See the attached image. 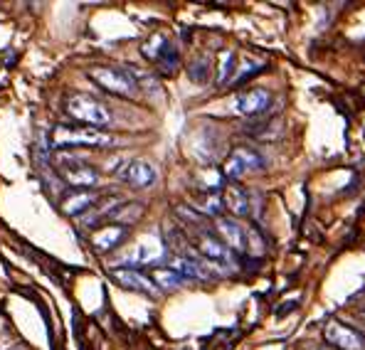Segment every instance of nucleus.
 <instances>
[{
  "mask_svg": "<svg viewBox=\"0 0 365 350\" xmlns=\"http://www.w3.org/2000/svg\"><path fill=\"white\" fill-rule=\"evenodd\" d=\"M52 146L55 148H111L114 136L101 128L77 126V123H60L52 128Z\"/></svg>",
  "mask_w": 365,
  "mask_h": 350,
  "instance_id": "f257e3e1",
  "label": "nucleus"
},
{
  "mask_svg": "<svg viewBox=\"0 0 365 350\" xmlns=\"http://www.w3.org/2000/svg\"><path fill=\"white\" fill-rule=\"evenodd\" d=\"M160 257H163V247L155 240H146V242H141L131 254L123 257L121 264H126V267L128 264H151L155 259H160Z\"/></svg>",
  "mask_w": 365,
  "mask_h": 350,
  "instance_id": "dca6fc26",
  "label": "nucleus"
},
{
  "mask_svg": "<svg viewBox=\"0 0 365 350\" xmlns=\"http://www.w3.org/2000/svg\"><path fill=\"white\" fill-rule=\"evenodd\" d=\"M111 279H114L119 287L128 289V292H138V294H148V296L158 294V289H155V284L151 282V277H146V274L136 272V269H131V267L111 269Z\"/></svg>",
  "mask_w": 365,
  "mask_h": 350,
  "instance_id": "6e6552de",
  "label": "nucleus"
},
{
  "mask_svg": "<svg viewBox=\"0 0 365 350\" xmlns=\"http://www.w3.org/2000/svg\"><path fill=\"white\" fill-rule=\"evenodd\" d=\"M222 207L227 212H232V217H247L252 212V197L245 187L240 185H227L222 192Z\"/></svg>",
  "mask_w": 365,
  "mask_h": 350,
  "instance_id": "9b49d317",
  "label": "nucleus"
},
{
  "mask_svg": "<svg viewBox=\"0 0 365 350\" xmlns=\"http://www.w3.org/2000/svg\"><path fill=\"white\" fill-rule=\"evenodd\" d=\"M237 69V55L232 50H222L217 59V84H227Z\"/></svg>",
  "mask_w": 365,
  "mask_h": 350,
  "instance_id": "f3484780",
  "label": "nucleus"
},
{
  "mask_svg": "<svg viewBox=\"0 0 365 350\" xmlns=\"http://www.w3.org/2000/svg\"><path fill=\"white\" fill-rule=\"evenodd\" d=\"M99 200H101L99 192H94V190H77V192H72L69 197H64L60 207H62L64 215H69V217H79V215L89 212V210L94 207V205L99 202Z\"/></svg>",
  "mask_w": 365,
  "mask_h": 350,
  "instance_id": "ddd939ff",
  "label": "nucleus"
},
{
  "mask_svg": "<svg viewBox=\"0 0 365 350\" xmlns=\"http://www.w3.org/2000/svg\"><path fill=\"white\" fill-rule=\"evenodd\" d=\"M60 175L74 190H91L99 182V170H94L91 165L74 163V165H60Z\"/></svg>",
  "mask_w": 365,
  "mask_h": 350,
  "instance_id": "1a4fd4ad",
  "label": "nucleus"
},
{
  "mask_svg": "<svg viewBox=\"0 0 365 350\" xmlns=\"http://www.w3.org/2000/svg\"><path fill=\"white\" fill-rule=\"evenodd\" d=\"M324 338H326V343H329V348H336V350H363L365 346L361 333L341 321L326 323Z\"/></svg>",
  "mask_w": 365,
  "mask_h": 350,
  "instance_id": "423d86ee",
  "label": "nucleus"
},
{
  "mask_svg": "<svg viewBox=\"0 0 365 350\" xmlns=\"http://www.w3.org/2000/svg\"><path fill=\"white\" fill-rule=\"evenodd\" d=\"M187 72H190V79L192 82H207V59L200 57V59H192V64L187 67Z\"/></svg>",
  "mask_w": 365,
  "mask_h": 350,
  "instance_id": "aec40b11",
  "label": "nucleus"
},
{
  "mask_svg": "<svg viewBox=\"0 0 365 350\" xmlns=\"http://www.w3.org/2000/svg\"><path fill=\"white\" fill-rule=\"evenodd\" d=\"M121 180L133 187H151L155 182V170L146 160H131V163L121 170Z\"/></svg>",
  "mask_w": 365,
  "mask_h": 350,
  "instance_id": "f8f14e48",
  "label": "nucleus"
},
{
  "mask_svg": "<svg viewBox=\"0 0 365 350\" xmlns=\"http://www.w3.org/2000/svg\"><path fill=\"white\" fill-rule=\"evenodd\" d=\"M361 319H363V323H365V314H363V316H361Z\"/></svg>",
  "mask_w": 365,
  "mask_h": 350,
  "instance_id": "4be33fe9",
  "label": "nucleus"
},
{
  "mask_svg": "<svg viewBox=\"0 0 365 350\" xmlns=\"http://www.w3.org/2000/svg\"><path fill=\"white\" fill-rule=\"evenodd\" d=\"M272 104V94L267 89H250L235 99V111L242 116H257Z\"/></svg>",
  "mask_w": 365,
  "mask_h": 350,
  "instance_id": "9d476101",
  "label": "nucleus"
},
{
  "mask_svg": "<svg viewBox=\"0 0 365 350\" xmlns=\"http://www.w3.org/2000/svg\"><path fill=\"white\" fill-rule=\"evenodd\" d=\"M89 79L99 89L109 91V94H116V96H133L138 87L136 79H133L126 69H119V67H94V69H89Z\"/></svg>",
  "mask_w": 365,
  "mask_h": 350,
  "instance_id": "7ed1b4c3",
  "label": "nucleus"
},
{
  "mask_svg": "<svg viewBox=\"0 0 365 350\" xmlns=\"http://www.w3.org/2000/svg\"><path fill=\"white\" fill-rule=\"evenodd\" d=\"M64 109L67 114L74 118L77 123H84V126L91 128H101L104 131L111 123V111L101 104L99 99L89 94H72L67 101H64Z\"/></svg>",
  "mask_w": 365,
  "mask_h": 350,
  "instance_id": "f03ea898",
  "label": "nucleus"
},
{
  "mask_svg": "<svg viewBox=\"0 0 365 350\" xmlns=\"http://www.w3.org/2000/svg\"><path fill=\"white\" fill-rule=\"evenodd\" d=\"M215 230L220 232V240L232 252H247L250 249V227L240 225L235 217H215Z\"/></svg>",
  "mask_w": 365,
  "mask_h": 350,
  "instance_id": "0eeeda50",
  "label": "nucleus"
},
{
  "mask_svg": "<svg viewBox=\"0 0 365 350\" xmlns=\"http://www.w3.org/2000/svg\"><path fill=\"white\" fill-rule=\"evenodd\" d=\"M195 245V252L202 262L212 264V267H230L232 264V249L220 240L217 235L207 232V230H200L192 240Z\"/></svg>",
  "mask_w": 365,
  "mask_h": 350,
  "instance_id": "39448f33",
  "label": "nucleus"
},
{
  "mask_svg": "<svg viewBox=\"0 0 365 350\" xmlns=\"http://www.w3.org/2000/svg\"><path fill=\"white\" fill-rule=\"evenodd\" d=\"M319 350H336V348H329V346H324V348H319Z\"/></svg>",
  "mask_w": 365,
  "mask_h": 350,
  "instance_id": "412c9836",
  "label": "nucleus"
},
{
  "mask_svg": "<svg viewBox=\"0 0 365 350\" xmlns=\"http://www.w3.org/2000/svg\"><path fill=\"white\" fill-rule=\"evenodd\" d=\"M151 282L155 284V289H178L185 279L178 272H173L170 267H165V269H155L151 274Z\"/></svg>",
  "mask_w": 365,
  "mask_h": 350,
  "instance_id": "a211bd4d",
  "label": "nucleus"
},
{
  "mask_svg": "<svg viewBox=\"0 0 365 350\" xmlns=\"http://www.w3.org/2000/svg\"><path fill=\"white\" fill-rule=\"evenodd\" d=\"M123 237H126V227H121V225H109V227H101L91 235V247H94L99 254H106V252L116 249V247L121 245Z\"/></svg>",
  "mask_w": 365,
  "mask_h": 350,
  "instance_id": "4468645a",
  "label": "nucleus"
},
{
  "mask_svg": "<svg viewBox=\"0 0 365 350\" xmlns=\"http://www.w3.org/2000/svg\"><path fill=\"white\" fill-rule=\"evenodd\" d=\"M168 37L165 35H153L148 42H143V55H146L151 62H158V57L163 55L165 50H168Z\"/></svg>",
  "mask_w": 365,
  "mask_h": 350,
  "instance_id": "6ab92c4d",
  "label": "nucleus"
},
{
  "mask_svg": "<svg viewBox=\"0 0 365 350\" xmlns=\"http://www.w3.org/2000/svg\"><path fill=\"white\" fill-rule=\"evenodd\" d=\"M259 170H264V158L255 148H247V146L235 148L222 165V173L230 180H240V177L259 173Z\"/></svg>",
  "mask_w": 365,
  "mask_h": 350,
  "instance_id": "20e7f679",
  "label": "nucleus"
},
{
  "mask_svg": "<svg viewBox=\"0 0 365 350\" xmlns=\"http://www.w3.org/2000/svg\"><path fill=\"white\" fill-rule=\"evenodd\" d=\"M170 269L178 272L182 279H207L210 272H207V264L200 259V257H175L170 262Z\"/></svg>",
  "mask_w": 365,
  "mask_h": 350,
  "instance_id": "2eb2a0df",
  "label": "nucleus"
}]
</instances>
